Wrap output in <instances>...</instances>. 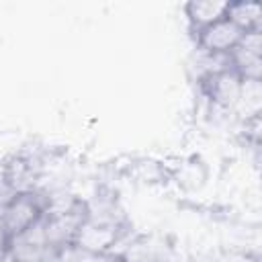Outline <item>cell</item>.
I'll list each match as a JSON object with an SVG mask.
<instances>
[{
    "label": "cell",
    "mask_w": 262,
    "mask_h": 262,
    "mask_svg": "<svg viewBox=\"0 0 262 262\" xmlns=\"http://www.w3.org/2000/svg\"><path fill=\"white\" fill-rule=\"evenodd\" d=\"M225 8H227V2H211V0L188 2L186 4V16L190 18V29L196 31L201 27L215 23L217 18L225 16Z\"/></svg>",
    "instance_id": "1"
}]
</instances>
